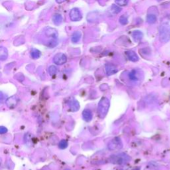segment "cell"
Returning a JSON list of instances; mask_svg holds the SVG:
<instances>
[{"instance_id": "23", "label": "cell", "mask_w": 170, "mask_h": 170, "mask_svg": "<svg viewBox=\"0 0 170 170\" xmlns=\"http://www.w3.org/2000/svg\"><path fill=\"white\" fill-rule=\"evenodd\" d=\"M119 21L122 25H126L128 23V17L126 16H122L120 19H119Z\"/></svg>"}, {"instance_id": "5", "label": "cell", "mask_w": 170, "mask_h": 170, "mask_svg": "<svg viewBox=\"0 0 170 170\" xmlns=\"http://www.w3.org/2000/svg\"><path fill=\"white\" fill-rule=\"evenodd\" d=\"M67 60V56L64 53H57L53 57V62L57 65H62L65 64Z\"/></svg>"}, {"instance_id": "1", "label": "cell", "mask_w": 170, "mask_h": 170, "mask_svg": "<svg viewBox=\"0 0 170 170\" xmlns=\"http://www.w3.org/2000/svg\"><path fill=\"white\" fill-rule=\"evenodd\" d=\"M110 107V101L106 97H103L98 105V114L100 118H103L107 114Z\"/></svg>"}, {"instance_id": "20", "label": "cell", "mask_w": 170, "mask_h": 170, "mask_svg": "<svg viewBox=\"0 0 170 170\" xmlns=\"http://www.w3.org/2000/svg\"><path fill=\"white\" fill-rule=\"evenodd\" d=\"M57 68H56L55 66L54 65H51L49 67L48 69V71H49V73L50 74V75L51 76H53L55 75L56 73H57Z\"/></svg>"}, {"instance_id": "19", "label": "cell", "mask_w": 170, "mask_h": 170, "mask_svg": "<svg viewBox=\"0 0 170 170\" xmlns=\"http://www.w3.org/2000/svg\"><path fill=\"white\" fill-rule=\"evenodd\" d=\"M41 52L38 49H33L31 51V57L34 59H39L41 56Z\"/></svg>"}, {"instance_id": "27", "label": "cell", "mask_w": 170, "mask_h": 170, "mask_svg": "<svg viewBox=\"0 0 170 170\" xmlns=\"http://www.w3.org/2000/svg\"><path fill=\"white\" fill-rule=\"evenodd\" d=\"M5 100V95L2 92H0V103H3Z\"/></svg>"}, {"instance_id": "17", "label": "cell", "mask_w": 170, "mask_h": 170, "mask_svg": "<svg viewBox=\"0 0 170 170\" xmlns=\"http://www.w3.org/2000/svg\"><path fill=\"white\" fill-rule=\"evenodd\" d=\"M98 19L97 12H91L87 16V20L89 22H95Z\"/></svg>"}, {"instance_id": "24", "label": "cell", "mask_w": 170, "mask_h": 170, "mask_svg": "<svg viewBox=\"0 0 170 170\" xmlns=\"http://www.w3.org/2000/svg\"><path fill=\"white\" fill-rule=\"evenodd\" d=\"M129 77H130V78L131 79V80H132V81H136L137 79H138L136 71L135 70L131 71L130 74H129Z\"/></svg>"}, {"instance_id": "6", "label": "cell", "mask_w": 170, "mask_h": 170, "mask_svg": "<svg viewBox=\"0 0 170 170\" xmlns=\"http://www.w3.org/2000/svg\"><path fill=\"white\" fill-rule=\"evenodd\" d=\"M122 142L118 138H116L108 143V149L110 150H114L122 148Z\"/></svg>"}, {"instance_id": "4", "label": "cell", "mask_w": 170, "mask_h": 170, "mask_svg": "<svg viewBox=\"0 0 170 170\" xmlns=\"http://www.w3.org/2000/svg\"><path fill=\"white\" fill-rule=\"evenodd\" d=\"M70 19L73 21H78L82 20V16L81 14V11L78 8H73L72 9L69 13Z\"/></svg>"}, {"instance_id": "21", "label": "cell", "mask_w": 170, "mask_h": 170, "mask_svg": "<svg viewBox=\"0 0 170 170\" xmlns=\"http://www.w3.org/2000/svg\"><path fill=\"white\" fill-rule=\"evenodd\" d=\"M122 9L120 8V7L118 5H112L111 7V11L112 12L113 14H118L119 13Z\"/></svg>"}, {"instance_id": "3", "label": "cell", "mask_w": 170, "mask_h": 170, "mask_svg": "<svg viewBox=\"0 0 170 170\" xmlns=\"http://www.w3.org/2000/svg\"><path fill=\"white\" fill-rule=\"evenodd\" d=\"M130 160V157L125 154H120L117 155H114L110 157V161L113 164H122L127 163Z\"/></svg>"}, {"instance_id": "11", "label": "cell", "mask_w": 170, "mask_h": 170, "mask_svg": "<svg viewBox=\"0 0 170 170\" xmlns=\"http://www.w3.org/2000/svg\"><path fill=\"white\" fill-rule=\"evenodd\" d=\"M82 117L86 122H90L92 119V113L89 109H85L82 112Z\"/></svg>"}, {"instance_id": "9", "label": "cell", "mask_w": 170, "mask_h": 170, "mask_svg": "<svg viewBox=\"0 0 170 170\" xmlns=\"http://www.w3.org/2000/svg\"><path fill=\"white\" fill-rule=\"evenodd\" d=\"M126 55L127 56V58L132 62H136L139 60L137 54L133 51H126Z\"/></svg>"}, {"instance_id": "26", "label": "cell", "mask_w": 170, "mask_h": 170, "mask_svg": "<svg viewBox=\"0 0 170 170\" xmlns=\"http://www.w3.org/2000/svg\"><path fill=\"white\" fill-rule=\"evenodd\" d=\"M7 129L4 126H0V134H4L7 133Z\"/></svg>"}, {"instance_id": "14", "label": "cell", "mask_w": 170, "mask_h": 170, "mask_svg": "<svg viewBox=\"0 0 170 170\" xmlns=\"http://www.w3.org/2000/svg\"><path fill=\"white\" fill-rule=\"evenodd\" d=\"M8 56V51L6 48L3 47H0V60H5Z\"/></svg>"}, {"instance_id": "8", "label": "cell", "mask_w": 170, "mask_h": 170, "mask_svg": "<svg viewBox=\"0 0 170 170\" xmlns=\"http://www.w3.org/2000/svg\"><path fill=\"white\" fill-rule=\"evenodd\" d=\"M105 69L106 73H107L108 76L114 74L118 72L117 67L115 65H112V64H107V65H105Z\"/></svg>"}, {"instance_id": "2", "label": "cell", "mask_w": 170, "mask_h": 170, "mask_svg": "<svg viewBox=\"0 0 170 170\" xmlns=\"http://www.w3.org/2000/svg\"><path fill=\"white\" fill-rule=\"evenodd\" d=\"M160 41L161 43H168L170 40V25L168 24H162L159 29Z\"/></svg>"}, {"instance_id": "30", "label": "cell", "mask_w": 170, "mask_h": 170, "mask_svg": "<svg viewBox=\"0 0 170 170\" xmlns=\"http://www.w3.org/2000/svg\"><path fill=\"white\" fill-rule=\"evenodd\" d=\"M134 170H139V168H137V169H134Z\"/></svg>"}, {"instance_id": "13", "label": "cell", "mask_w": 170, "mask_h": 170, "mask_svg": "<svg viewBox=\"0 0 170 170\" xmlns=\"http://www.w3.org/2000/svg\"><path fill=\"white\" fill-rule=\"evenodd\" d=\"M52 21L54 24L56 25H59L62 24L63 22V17L60 14L56 13L52 17Z\"/></svg>"}, {"instance_id": "22", "label": "cell", "mask_w": 170, "mask_h": 170, "mask_svg": "<svg viewBox=\"0 0 170 170\" xmlns=\"http://www.w3.org/2000/svg\"><path fill=\"white\" fill-rule=\"evenodd\" d=\"M129 0H115L116 3L119 6H126L127 5Z\"/></svg>"}, {"instance_id": "15", "label": "cell", "mask_w": 170, "mask_h": 170, "mask_svg": "<svg viewBox=\"0 0 170 170\" xmlns=\"http://www.w3.org/2000/svg\"><path fill=\"white\" fill-rule=\"evenodd\" d=\"M132 37L136 42H139V41H141L143 37V33L139 31H135L132 33Z\"/></svg>"}, {"instance_id": "29", "label": "cell", "mask_w": 170, "mask_h": 170, "mask_svg": "<svg viewBox=\"0 0 170 170\" xmlns=\"http://www.w3.org/2000/svg\"><path fill=\"white\" fill-rule=\"evenodd\" d=\"M2 163V160L1 159V158H0V166H1Z\"/></svg>"}, {"instance_id": "12", "label": "cell", "mask_w": 170, "mask_h": 170, "mask_svg": "<svg viewBox=\"0 0 170 170\" xmlns=\"http://www.w3.org/2000/svg\"><path fill=\"white\" fill-rule=\"evenodd\" d=\"M82 34L80 31H74L71 37V41L73 43H77L81 38Z\"/></svg>"}, {"instance_id": "25", "label": "cell", "mask_w": 170, "mask_h": 170, "mask_svg": "<svg viewBox=\"0 0 170 170\" xmlns=\"http://www.w3.org/2000/svg\"><path fill=\"white\" fill-rule=\"evenodd\" d=\"M68 146V142L66 140H61L59 143V147L60 149H65Z\"/></svg>"}, {"instance_id": "16", "label": "cell", "mask_w": 170, "mask_h": 170, "mask_svg": "<svg viewBox=\"0 0 170 170\" xmlns=\"http://www.w3.org/2000/svg\"><path fill=\"white\" fill-rule=\"evenodd\" d=\"M156 21H157V17L156 16V15L152 13L148 14V16H147V22H148V24H154L156 22Z\"/></svg>"}, {"instance_id": "18", "label": "cell", "mask_w": 170, "mask_h": 170, "mask_svg": "<svg viewBox=\"0 0 170 170\" xmlns=\"http://www.w3.org/2000/svg\"><path fill=\"white\" fill-rule=\"evenodd\" d=\"M69 106H70V108L72 111H77L79 109V107H79L78 103L75 100H72L69 104Z\"/></svg>"}, {"instance_id": "7", "label": "cell", "mask_w": 170, "mask_h": 170, "mask_svg": "<svg viewBox=\"0 0 170 170\" xmlns=\"http://www.w3.org/2000/svg\"><path fill=\"white\" fill-rule=\"evenodd\" d=\"M45 35L49 37L51 40H57L58 39V33L55 29L48 27L45 29Z\"/></svg>"}, {"instance_id": "31", "label": "cell", "mask_w": 170, "mask_h": 170, "mask_svg": "<svg viewBox=\"0 0 170 170\" xmlns=\"http://www.w3.org/2000/svg\"><path fill=\"white\" fill-rule=\"evenodd\" d=\"M159 1H161V0H159Z\"/></svg>"}, {"instance_id": "28", "label": "cell", "mask_w": 170, "mask_h": 170, "mask_svg": "<svg viewBox=\"0 0 170 170\" xmlns=\"http://www.w3.org/2000/svg\"><path fill=\"white\" fill-rule=\"evenodd\" d=\"M66 0H56V2L57 3H63L64 2H65Z\"/></svg>"}, {"instance_id": "10", "label": "cell", "mask_w": 170, "mask_h": 170, "mask_svg": "<svg viewBox=\"0 0 170 170\" xmlns=\"http://www.w3.org/2000/svg\"><path fill=\"white\" fill-rule=\"evenodd\" d=\"M17 103V99L15 96L9 98V99H7L6 100L7 106L11 109L16 107Z\"/></svg>"}]
</instances>
